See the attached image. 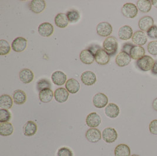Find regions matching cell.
Returning a JSON list of instances; mask_svg holds the SVG:
<instances>
[{"label": "cell", "mask_w": 157, "mask_h": 156, "mask_svg": "<svg viewBox=\"0 0 157 156\" xmlns=\"http://www.w3.org/2000/svg\"><path fill=\"white\" fill-rule=\"evenodd\" d=\"M134 45L130 43H124L122 48L121 52H124L129 55L131 50L134 47Z\"/></svg>", "instance_id": "obj_41"}, {"label": "cell", "mask_w": 157, "mask_h": 156, "mask_svg": "<svg viewBox=\"0 0 157 156\" xmlns=\"http://www.w3.org/2000/svg\"><path fill=\"white\" fill-rule=\"evenodd\" d=\"M136 7L141 12L147 13L151 9L152 4L148 0H138L136 2Z\"/></svg>", "instance_id": "obj_32"}, {"label": "cell", "mask_w": 157, "mask_h": 156, "mask_svg": "<svg viewBox=\"0 0 157 156\" xmlns=\"http://www.w3.org/2000/svg\"><path fill=\"white\" fill-rule=\"evenodd\" d=\"M69 93L68 91L64 87L58 88L54 92L55 100L60 103H63L68 99Z\"/></svg>", "instance_id": "obj_16"}, {"label": "cell", "mask_w": 157, "mask_h": 156, "mask_svg": "<svg viewBox=\"0 0 157 156\" xmlns=\"http://www.w3.org/2000/svg\"><path fill=\"white\" fill-rule=\"evenodd\" d=\"M79 59L83 64L90 65L94 62L95 57L90 50H84L80 52Z\"/></svg>", "instance_id": "obj_22"}, {"label": "cell", "mask_w": 157, "mask_h": 156, "mask_svg": "<svg viewBox=\"0 0 157 156\" xmlns=\"http://www.w3.org/2000/svg\"><path fill=\"white\" fill-rule=\"evenodd\" d=\"M11 113L7 109H0V122L5 123L8 122L11 119Z\"/></svg>", "instance_id": "obj_36"}, {"label": "cell", "mask_w": 157, "mask_h": 156, "mask_svg": "<svg viewBox=\"0 0 157 156\" xmlns=\"http://www.w3.org/2000/svg\"><path fill=\"white\" fill-rule=\"evenodd\" d=\"M82 82L86 86H92L96 82L97 77L94 72L92 71H86L81 76Z\"/></svg>", "instance_id": "obj_13"}, {"label": "cell", "mask_w": 157, "mask_h": 156, "mask_svg": "<svg viewBox=\"0 0 157 156\" xmlns=\"http://www.w3.org/2000/svg\"><path fill=\"white\" fill-rule=\"evenodd\" d=\"M101 123V118L100 115L96 112L89 114L86 118V125L91 128H97Z\"/></svg>", "instance_id": "obj_10"}, {"label": "cell", "mask_w": 157, "mask_h": 156, "mask_svg": "<svg viewBox=\"0 0 157 156\" xmlns=\"http://www.w3.org/2000/svg\"><path fill=\"white\" fill-rule=\"evenodd\" d=\"M151 72L153 75L157 76V60L154 62V64L151 69Z\"/></svg>", "instance_id": "obj_43"}, {"label": "cell", "mask_w": 157, "mask_h": 156, "mask_svg": "<svg viewBox=\"0 0 157 156\" xmlns=\"http://www.w3.org/2000/svg\"><path fill=\"white\" fill-rule=\"evenodd\" d=\"M95 61L100 65H105L109 63L110 61L109 55L104 49L100 48L94 55Z\"/></svg>", "instance_id": "obj_9"}, {"label": "cell", "mask_w": 157, "mask_h": 156, "mask_svg": "<svg viewBox=\"0 0 157 156\" xmlns=\"http://www.w3.org/2000/svg\"><path fill=\"white\" fill-rule=\"evenodd\" d=\"M122 15L128 18H134L138 14V8L132 3H126L122 8Z\"/></svg>", "instance_id": "obj_3"}, {"label": "cell", "mask_w": 157, "mask_h": 156, "mask_svg": "<svg viewBox=\"0 0 157 156\" xmlns=\"http://www.w3.org/2000/svg\"><path fill=\"white\" fill-rule=\"evenodd\" d=\"M147 50L151 55L154 56L157 55V40L149 43L147 46Z\"/></svg>", "instance_id": "obj_37"}, {"label": "cell", "mask_w": 157, "mask_h": 156, "mask_svg": "<svg viewBox=\"0 0 157 156\" xmlns=\"http://www.w3.org/2000/svg\"><path fill=\"white\" fill-rule=\"evenodd\" d=\"M38 96L41 102L49 103L53 99V97L54 96V93H53V92L51 89H47L40 92Z\"/></svg>", "instance_id": "obj_27"}, {"label": "cell", "mask_w": 157, "mask_h": 156, "mask_svg": "<svg viewBox=\"0 0 157 156\" xmlns=\"http://www.w3.org/2000/svg\"><path fill=\"white\" fill-rule=\"evenodd\" d=\"M154 59L148 55H145L136 61L137 67L144 72L149 71L152 69L154 64Z\"/></svg>", "instance_id": "obj_2"}, {"label": "cell", "mask_w": 157, "mask_h": 156, "mask_svg": "<svg viewBox=\"0 0 157 156\" xmlns=\"http://www.w3.org/2000/svg\"><path fill=\"white\" fill-rule=\"evenodd\" d=\"M19 78L22 83L28 84L33 80L34 75L30 69H23L19 73Z\"/></svg>", "instance_id": "obj_21"}, {"label": "cell", "mask_w": 157, "mask_h": 156, "mask_svg": "<svg viewBox=\"0 0 157 156\" xmlns=\"http://www.w3.org/2000/svg\"><path fill=\"white\" fill-rule=\"evenodd\" d=\"M54 22L57 27L61 28H64L68 26L69 20L67 14L64 13H59L56 16Z\"/></svg>", "instance_id": "obj_25"}, {"label": "cell", "mask_w": 157, "mask_h": 156, "mask_svg": "<svg viewBox=\"0 0 157 156\" xmlns=\"http://www.w3.org/2000/svg\"><path fill=\"white\" fill-rule=\"evenodd\" d=\"M154 19L150 16H144L138 21V27L143 32H147L154 25Z\"/></svg>", "instance_id": "obj_12"}, {"label": "cell", "mask_w": 157, "mask_h": 156, "mask_svg": "<svg viewBox=\"0 0 157 156\" xmlns=\"http://www.w3.org/2000/svg\"><path fill=\"white\" fill-rule=\"evenodd\" d=\"M133 34L132 29L127 25L122 26L118 31V36L121 40H128L132 37Z\"/></svg>", "instance_id": "obj_20"}, {"label": "cell", "mask_w": 157, "mask_h": 156, "mask_svg": "<svg viewBox=\"0 0 157 156\" xmlns=\"http://www.w3.org/2000/svg\"><path fill=\"white\" fill-rule=\"evenodd\" d=\"M104 50L109 56H114L118 48V43L114 36H108L103 43Z\"/></svg>", "instance_id": "obj_1"}, {"label": "cell", "mask_w": 157, "mask_h": 156, "mask_svg": "<svg viewBox=\"0 0 157 156\" xmlns=\"http://www.w3.org/2000/svg\"><path fill=\"white\" fill-rule=\"evenodd\" d=\"M51 79L52 82L57 86H63L67 82V75L62 71L54 72L51 75Z\"/></svg>", "instance_id": "obj_18"}, {"label": "cell", "mask_w": 157, "mask_h": 156, "mask_svg": "<svg viewBox=\"0 0 157 156\" xmlns=\"http://www.w3.org/2000/svg\"><path fill=\"white\" fill-rule=\"evenodd\" d=\"M152 4L155 7L157 8V0H152L151 1Z\"/></svg>", "instance_id": "obj_45"}, {"label": "cell", "mask_w": 157, "mask_h": 156, "mask_svg": "<svg viewBox=\"0 0 157 156\" xmlns=\"http://www.w3.org/2000/svg\"><path fill=\"white\" fill-rule=\"evenodd\" d=\"M120 113V110L118 105L115 103H109L105 108V115L111 119H114L118 116Z\"/></svg>", "instance_id": "obj_17"}, {"label": "cell", "mask_w": 157, "mask_h": 156, "mask_svg": "<svg viewBox=\"0 0 157 156\" xmlns=\"http://www.w3.org/2000/svg\"><path fill=\"white\" fill-rule=\"evenodd\" d=\"M100 48H101L100 47V46L97 45H95V44H93V45H91L88 48V50H90L93 53L94 55H95V53L97 52V51L98 50H100Z\"/></svg>", "instance_id": "obj_42"}, {"label": "cell", "mask_w": 157, "mask_h": 156, "mask_svg": "<svg viewBox=\"0 0 157 156\" xmlns=\"http://www.w3.org/2000/svg\"><path fill=\"white\" fill-rule=\"evenodd\" d=\"M138 156V155H136V154H133V155H132V156Z\"/></svg>", "instance_id": "obj_46"}, {"label": "cell", "mask_w": 157, "mask_h": 156, "mask_svg": "<svg viewBox=\"0 0 157 156\" xmlns=\"http://www.w3.org/2000/svg\"><path fill=\"white\" fill-rule=\"evenodd\" d=\"M51 87V84L49 80L46 79H42L40 80L36 84V88L39 92L41 91L50 89Z\"/></svg>", "instance_id": "obj_35"}, {"label": "cell", "mask_w": 157, "mask_h": 156, "mask_svg": "<svg viewBox=\"0 0 157 156\" xmlns=\"http://www.w3.org/2000/svg\"><path fill=\"white\" fill-rule=\"evenodd\" d=\"M57 156H73V153L70 149L64 147L58 150Z\"/></svg>", "instance_id": "obj_38"}, {"label": "cell", "mask_w": 157, "mask_h": 156, "mask_svg": "<svg viewBox=\"0 0 157 156\" xmlns=\"http://www.w3.org/2000/svg\"><path fill=\"white\" fill-rule=\"evenodd\" d=\"M27 95L25 92L22 90H17L13 94V101L18 105H21L25 103Z\"/></svg>", "instance_id": "obj_29"}, {"label": "cell", "mask_w": 157, "mask_h": 156, "mask_svg": "<svg viewBox=\"0 0 157 156\" xmlns=\"http://www.w3.org/2000/svg\"><path fill=\"white\" fill-rule=\"evenodd\" d=\"M29 9L36 14L42 13L46 7L45 1L44 0H33L29 3Z\"/></svg>", "instance_id": "obj_14"}, {"label": "cell", "mask_w": 157, "mask_h": 156, "mask_svg": "<svg viewBox=\"0 0 157 156\" xmlns=\"http://www.w3.org/2000/svg\"><path fill=\"white\" fill-rule=\"evenodd\" d=\"M150 133L152 135H157V119L151 121L149 124Z\"/></svg>", "instance_id": "obj_40"}, {"label": "cell", "mask_w": 157, "mask_h": 156, "mask_svg": "<svg viewBox=\"0 0 157 156\" xmlns=\"http://www.w3.org/2000/svg\"><path fill=\"white\" fill-rule=\"evenodd\" d=\"M27 46V41L22 37L15 38L11 43L12 49L15 52H21L26 49Z\"/></svg>", "instance_id": "obj_8"}, {"label": "cell", "mask_w": 157, "mask_h": 156, "mask_svg": "<svg viewBox=\"0 0 157 156\" xmlns=\"http://www.w3.org/2000/svg\"><path fill=\"white\" fill-rule=\"evenodd\" d=\"M114 154L115 156H130V148L127 144H120L115 147Z\"/></svg>", "instance_id": "obj_28"}, {"label": "cell", "mask_w": 157, "mask_h": 156, "mask_svg": "<svg viewBox=\"0 0 157 156\" xmlns=\"http://www.w3.org/2000/svg\"><path fill=\"white\" fill-rule=\"evenodd\" d=\"M102 133L100 130L95 128H91L88 129L86 133V140L90 143H95L99 142L101 139Z\"/></svg>", "instance_id": "obj_7"}, {"label": "cell", "mask_w": 157, "mask_h": 156, "mask_svg": "<svg viewBox=\"0 0 157 156\" xmlns=\"http://www.w3.org/2000/svg\"><path fill=\"white\" fill-rule=\"evenodd\" d=\"M103 140L107 143H113L115 142L118 138V133L114 128H105L102 133Z\"/></svg>", "instance_id": "obj_4"}, {"label": "cell", "mask_w": 157, "mask_h": 156, "mask_svg": "<svg viewBox=\"0 0 157 156\" xmlns=\"http://www.w3.org/2000/svg\"><path fill=\"white\" fill-rule=\"evenodd\" d=\"M67 16L69 22L71 23H75L79 21L80 19V14L78 11L75 9H72L68 11L67 13Z\"/></svg>", "instance_id": "obj_34"}, {"label": "cell", "mask_w": 157, "mask_h": 156, "mask_svg": "<svg viewBox=\"0 0 157 156\" xmlns=\"http://www.w3.org/2000/svg\"><path fill=\"white\" fill-rule=\"evenodd\" d=\"M54 28L53 25L49 22H44L40 24L38 28V32L40 35L48 37L52 35Z\"/></svg>", "instance_id": "obj_11"}, {"label": "cell", "mask_w": 157, "mask_h": 156, "mask_svg": "<svg viewBox=\"0 0 157 156\" xmlns=\"http://www.w3.org/2000/svg\"><path fill=\"white\" fill-rule=\"evenodd\" d=\"M145 50L143 47L141 46L134 45L132 50H131L129 56L134 60H138L139 59L145 56Z\"/></svg>", "instance_id": "obj_26"}, {"label": "cell", "mask_w": 157, "mask_h": 156, "mask_svg": "<svg viewBox=\"0 0 157 156\" xmlns=\"http://www.w3.org/2000/svg\"><path fill=\"white\" fill-rule=\"evenodd\" d=\"M132 42L138 46H143L147 43V36L142 31H137L132 37Z\"/></svg>", "instance_id": "obj_15"}, {"label": "cell", "mask_w": 157, "mask_h": 156, "mask_svg": "<svg viewBox=\"0 0 157 156\" xmlns=\"http://www.w3.org/2000/svg\"><path fill=\"white\" fill-rule=\"evenodd\" d=\"M147 32V36L152 39H157V25H153L151 27Z\"/></svg>", "instance_id": "obj_39"}, {"label": "cell", "mask_w": 157, "mask_h": 156, "mask_svg": "<svg viewBox=\"0 0 157 156\" xmlns=\"http://www.w3.org/2000/svg\"><path fill=\"white\" fill-rule=\"evenodd\" d=\"M152 106V108L154 109V110H155L157 112V98L153 100Z\"/></svg>", "instance_id": "obj_44"}, {"label": "cell", "mask_w": 157, "mask_h": 156, "mask_svg": "<svg viewBox=\"0 0 157 156\" xmlns=\"http://www.w3.org/2000/svg\"><path fill=\"white\" fill-rule=\"evenodd\" d=\"M37 128V125L35 122L28 121L24 126V134L28 137L33 136L36 133Z\"/></svg>", "instance_id": "obj_24"}, {"label": "cell", "mask_w": 157, "mask_h": 156, "mask_svg": "<svg viewBox=\"0 0 157 156\" xmlns=\"http://www.w3.org/2000/svg\"><path fill=\"white\" fill-rule=\"evenodd\" d=\"M14 132V128L11 123L9 122L1 123L0 124V135L2 136H9L12 135Z\"/></svg>", "instance_id": "obj_30"}, {"label": "cell", "mask_w": 157, "mask_h": 156, "mask_svg": "<svg viewBox=\"0 0 157 156\" xmlns=\"http://www.w3.org/2000/svg\"><path fill=\"white\" fill-rule=\"evenodd\" d=\"M93 102L94 106L97 108L101 109L107 106L108 98L105 94L102 93H98L94 96Z\"/></svg>", "instance_id": "obj_6"}, {"label": "cell", "mask_w": 157, "mask_h": 156, "mask_svg": "<svg viewBox=\"0 0 157 156\" xmlns=\"http://www.w3.org/2000/svg\"><path fill=\"white\" fill-rule=\"evenodd\" d=\"M13 105V100L8 95H2L0 98V108L2 109H10Z\"/></svg>", "instance_id": "obj_31"}, {"label": "cell", "mask_w": 157, "mask_h": 156, "mask_svg": "<svg viewBox=\"0 0 157 156\" xmlns=\"http://www.w3.org/2000/svg\"><path fill=\"white\" fill-rule=\"evenodd\" d=\"M96 30L98 35L107 37L111 34L113 32V27L111 25L107 22H102L98 24Z\"/></svg>", "instance_id": "obj_5"}, {"label": "cell", "mask_w": 157, "mask_h": 156, "mask_svg": "<svg viewBox=\"0 0 157 156\" xmlns=\"http://www.w3.org/2000/svg\"><path fill=\"white\" fill-rule=\"evenodd\" d=\"M11 51V46L6 40H0V55H6Z\"/></svg>", "instance_id": "obj_33"}, {"label": "cell", "mask_w": 157, "mask_h": 156, "mask_svg": "<svg viewBox=\"0 0 157 156\" xmlns=\"http://www.w3.org/2000/svg\"><path fill=\"white\" fill-rule=\"evenodd\" d=\"M131 58L128 54L121 52L115 58V63L120 67H124L128 65L131 62Z\"/></svg>", "instance_id": "obj_19"}, {"label": "cell", "mask_w": 157, "mask_h": 156, "mask_svg": "<svg viewBox=\"0 0 157 156\" xmlns=\"http://www.w3.org/2000/svg\"><path fill=\"white\" fill-rule=\"evenodd\" d=\"M65 88L68 92L75 94L79 91L80 84L77 80L71 78L67 81L65 84Z\"/></svg>", "instance_id": "obj_23"}]
</instances>
